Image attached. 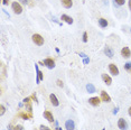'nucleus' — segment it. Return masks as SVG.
<instances>
[{
	"label": "nucleus",
	"instance_id": "obj_1",
	"mask_svg": "<svg viewBox=\"0 0 131 130\" xmlns=\"http://www.w3.org/2000/svg\"><path fill=\"white\" fill-rule=\"evenodd\" d=\"M31 39H33V41H34L36 45H38V46H41V45L44 44V38L41 37L39 34H34L31 36Z\"/></svg>",
	"mask_w": 131,
	"mask_h": 130
},
{
	"label": "nucleus",
	"instance_id": "obj_2",
	"mask_svg": "<svg viewBox=\"0 0 131 130\" xmlns=\"http://www.w3.org/2000/svg\"><path fill=\"white\" fill-rule=\"evenodd\" d=\"M11 7H12V10H14V12L16 15H20L21 12H23V8H21L20 4H19V2H17V1L12 2Z\"/></svg>",
	"mask_w": 131,
	"mask_h": 130
},
{
	"label": "nucleus",
	"instance_id": "obj_3",
	"mask_svg": "<svg viewBox=\"0 0 131 130\" xmlns=\"http://www.w3.org/2000/svg\"><path fill=\"white\" fill-rule=\"evenodd\" d=\"M43 63H44V65H46L49 70H52L55 67V61H54L53 58H45V59L43 61Z\"/></svg>",
	"mask_w": 131,
	"mask_h": 130
},
{
	"label": "nucleus",
	"instance_id": "obj_4",
	"mask_svg": "<svg viewBox=\"0 0 131 130\" xmlns=\"http://www.w3.org/2000/svg\"><path fill=\"white\" fill-rule=\"evenodd\" d=\"M118 128L120 130H127L128 129V123L123 118H120L118 120Z\"/></svg>",
	"mask_w": 131,
	"mask_h": 130
},
{
	"label": "nucleus",
	"instance_id": "obj_5",
	"mask_svg": "<svg viewBox=\"0 0 131 130\" xmlns=\"http://www.w3.org/2000/svg\"><path fill=\"white\" fill-rule=\"evenodd\" d=\"M101 98H97V96H93V98H90L89 99V103L90 104H92L93 106H100V103H101Z\"/></svg>",
	"mask_w": 131,
	"mask_h": 130
},
{
	"label": "nucleus",
	"instance_id": "obj_6",
	"mask_svg": "<svg viewBox=\"0 0 131 130\" xmlns=\"http://www.w3.org/2000/svg\"><path fill=\"white\" fill-rule=\"evenodd\" d=\"M109 70H110V73L113 74V75H118V74H119V69L117 67V65L113 64V63H111V64L109 65Z\"/></svg>",
	"mask_w": 131,
	"mask_h": 130
},
{
	"label": "nucleus",
	"instance_id": "obj_7",
	"mask_svg": "<svg viewBox=\"0 0 131 130\" xmlns=\"http://www.w3.org/2000/svg\"><path fill=\"white\" fill-rule=\"evenodd\" d=\"M101 100H102L103 102H107V103L111 102L110 95H109V94H108L105 91H101Z\"/></svg>",
	"mask_w": 131,
	"mask_h": 130
},
{
	"label": "nucleus",
	"instance_id": "obj_8",
	"mask_svg": "<svg viewBox=\"0 0 131 130\" xmlns=\"http://www.w3.org/2000/svg\"><path fill=\"white\" fill-rule=\"evenodd\" d=\"M35 69H36V72H37V80H36V83H39L40 81L44 80V74H43V72H40V71L38 70L37 64H35Z\"/></svg>",
	"mask_w": 131,
	"mask_h": 130
},
{
	"label": "nucleus",
	"instance_id": "obj_9",
	"mask_svg": "<svg viewBox=\"0 0 131 130\" xmlns=\"http://www.w3.org/2000/svg\"><path fill=\"white\" fill-rule=\"evenodd\" d=\"M43 116H44V118H45L48 122H54V117H53V114L49 111H44V113H43Z\"/></svg>",
	"mask_w": 131,
	"mask_h": 130
},
{
	"label": "nucleus",
	"instance_id": "obj_10",
	"mask_svg": "<svg viewBox=\"0 0 131 130\" xmlns=\"http://www.w3.org/2000/svg\"><path fill=\"white\" fill-rule=\"evenodd\" d=\"M121 55L123 56L124 58H129L131 56V51L129 49V47H123L121 49Z\"/></svg>",
	"mask_w": 131,
	"mask_h": 130
},
{
	"label": "nucleus",
	"instance_id": "obj_11",
	"mask_svg": "<svg viewBox=\"0 0 131 130\" xmlns=\"http://www.w3.org/2000/svg\"><path fill=\"white\" fill-rule=\"evenodd\" d=\"M18 118H21L24 120H28V119H31L33 118V114L31 113H26V112H19L17 114Z\"/></svg>",
	"mask_w": 131,
	"mask_h": 130
},
{
	"label": "nucleus",
	"instance_id": "obj_12",
	"mask_svg": "<svg viewBox=\"0 0 131 130\" xmlns=\"http://www.w3.org/2000/svg\"><path fill=\"white\" fill-rule=\"evenodd\" d=\"M65 128L66 130H74L75 129V123L73 120H67L65 122Z\"/></svg>",
	"mask_w": 131,
	"mask_h": 130
},
{
	"label": "nucleus",
	"instance_id": "obj_13",
	"mask_svg": "<svg viewBox=\"0 0 131 130\" xmlns=\"http://www.w3.org/2000/svg\"><path fill=\"white\" fill-rule=\"evenodd\" d=\"M49 100H51V103H52L54 106H58V104H59V102H58V100H57V98H56V95L55 94H51L49 95Z\"/></svg>",
	"mask_w": 131,
	"mask_h": 130
},
{
	"label": "nucleus",
	"instance_id": "obj_14",
	"mask_svg": "<svg viewBox=\"0 0 131 130\" xmlns=\"http://www.w3.org/2000/svg\"><path fill=\"white\" fill-rule=\"evenodd\" d=\"M102 80H103V82L107 85H111V83H112V79L108 74H102Z\"/></svg>",
	"mask_w": 131,
	"mask_h": 130
},
{
	"label": "nucleus",
	"instance_id": "obj_15",
	"mask_svg": "<svg viewBox=\"0 0 131 130\" xmlns=\"http://www.w3.org/2000/svg\"><path fill=\"white\" fill-rule=\"evenodd\" d=\"M104 53H105V55H107L108 57H113V55H114V53H113V49H112V48L111 47H105L104 48Z\"/></svg>",
	"mask_w": 131,
	"mask_h": 130
},
{
	"label": "nucleus",
	"instance_id": "obj_16",
	"mask_svg": "<svg viewBox=\"0 0 131 130\" xmlns=\"http://www.w3.org/2000/svg\"><path fill=\"white\" fill-rule=\"evenodd\" d=\"M61 2L65 8H71L73 6V0H61Z\"/></svg>",
	"mask_w": 131,
	"mask_h": 130
},
{
	"label": "nucleus",
	"instance_id": "obj_17",
	"mask_svg": "<svg viewBox=\"0 0 131 130\" xmlns=\"http://www.w3.org/2000/svg\"><path fill=\"white\" fill-rule=\"evenodd\" d=\"M61 19H62V20H64L65 23H67V24H73V19L69 17V16H67V15H62Z\"/></svg>",
	"mask_w": 131,
	"mask_h": 130
},
{
	"label": "nucleus",
	"instance_id": "obj_18",
	"mask_svg": "<svg viewBox=\"0 0 131 130\" xmlns=\"http://www.w3.org/2000/svg\"><path fill=\"white\" fill-rule=\"evenodd\" d=\"M86 90H87V92L89 93H94L95 92V86H94L93 84L89 83V84L86 85Z\"/></svg>",
	"mask_w": 131,
	"mask_h": 130
},
{
	"label": "nucleus",
	"instance_id": "obj_19",
	"mask_svg": "<svg viewBox=\"0 0 131 130\" xmlns=\"http://www.w3.org/2000/svg\"><path fill=\"white\" fill-rule=\"evenodd\" d=\"M99 25H100L102 28L107 27L108 26V20L107 19H104V18H100V19H99Z\"/></svg>",
	"mask_w": 131,
	"mask_h": 130
},
{
	"label": "nucleus",
	"instance_id": "obj_20",
	"mask_svg": "<svg viewBox=\"0 0 131 130\" xmlns=\"http://www.w3.org/2000/svg\"><path fill=\"white\" fill-rule=\"evenodd\" d=\"M25 108H26V111L28 113H31L33 111V108H31V101H28V102L25 103Z\"/></svg>",
	"mask_w": 131,
	"mask_h": 130
},
{
	"label": "nucleus",
	"instance_id": "obj_21",
	"mask_svg": "<svg viewBox=\"0 0 131 130\" xmlns=\"http://www.w3.org/2000/svg\"><path fill=\"white\" fill-rule=\"evenodd\" d=\"M124 69L127 70V71H131V63L130 62H128V63L124 64Z\"/></svg>",
	"mask_w": 131,
	"mask_h": 130
},
{
	"label": "nucleus",
	"instance_id": "obj_22",
	"mask_svg": "<svg viewBox=\"0 0 131 130\" xmlns=\"http://www.w3.org/2000/svg\"><path fill=\"white\" fill-rule=\"evenodd\" d=\"M39 130H52L49 127H47V126H44V124H40L39 126Z\"/></svg>",
	"mask_w": 131,
	"mask_h": 130
},
{
	"label": "nucleus",
	"instance_id": "obj_23",
	"mask_svg": "<svg viewBox=\"0 0 131 130\" xmlns=\"http://www.w3.org/2000/svg\"><path fill=\"white\" fill-rule=\"evenodd\" d=\"M115 2H117L118 6H123L124 2H125V0H114Z\"/></svg>",
	"mask_w": 131,
	"mask_h": 130
},
{
	"label": "nucleus",
	"instance_id": "obj_24",
	"mask_svg": "<svg viewBox=\"0 0 131 130\" xmlns=\"http://www.w3.org/2000/svg\"><path fill=\"white\" fill-rule=\"evenodd\" d=\"M14 130H24V127L21 126V124H17V126H15Z\"/></svg>",
	"mask_w": 131,
	"mask_h": 130
},
{
	"label": "nucleus",
	"instance_id": "obj_25",
	"mask_svg": "<svg viewBox=\"0 0 131 130\" xmlns=\"http://www.w3.org/2000/svg\"><path fill=\"white\" fill-rule=\"evenodd\" d=\"M5 111H6V108H5V106L1 104V106H0V114L2 116V114L5 113Z\"/></svg>",
	"mask_w": 131,
	"mask_h": 130
},
{
	"label": "nucleus",
	"instance_id": "obj_26",
	"mask_svg": "<svg viewBox=\"0 0 131 130\" xmlns=\"http://www.w3.org/2000/svg\"><path fill=\"white\" fill-rule=\"evenodd\" d=\"M1 69H2V76L6 75V67H5V64L1 63Z\"/></svg>",
	"mask_w": 131,
	"mask_h": 130
},
{
	"label": "nucleus",
	"instance_id": "obj_27",
	"mask_svg": "<svg viewBox=\"0 0 131 130\" xmlns=\"http://www.w3.org/2000/svg\"><path fill=\"white\" fill-rule=\"evenodd\" d=\"M83 41H84V43L87 41V33H86V31L83 34Z\"/></svg>",
	"mask_w": 131,
	"mask_h": 130
},
{
	"label": "nucleus",
	"instance_id": "obj_28",
	"mask_svg": "<svg viewBox=\"0 0 131 130\" xmlns=\"http://www.w3.org/2000/svg\"><path fill=\"white\" fill-rule=\"evenodd\" d=\"M30 98H31V100H34V101H35V102H36V103L38 102L37 96H36V94H35V93H34V94H31V96H30Z\"/></svg>",
	"mask_w": 131,
	"mask_h": 130
},
{
	"label": "nucleus",
	"instance_id": "obj_29",
	"mask_svg": "<svg viewBox=\"0 0 131 130\" xmlns=\"http://www.w3.org/2000/svg\"><path fill=\"white\" fill-rule=\"evenodd\" d=\"M56 83H57V85H58L59 88H63V85H64V84H63V82L61 81V80H57V82H56Z\"/></svg>",
	"mask_w": 131,
	"mask_h": 130
},
{
	"label": "nucleus",
	"instance_id": "obj_30",
	"mask_svg": "<svg viewBox=\"0 0 131 130\" xmlns=\"http://www.w3.org/2000/svg\"><path fill=\"white\" fill-rule=\"evenodd\" d=\"M83 63H84V64H89V63H90V58L85 57L84 59H83Z\"/></svg>",
	"mask_w": 131,
	"mask_h": 130
},
{
	"label": "nucleus",
	"instance_id": "obj_31",
	"mask_svg": "<svg viewBox=\"0 0 131 130\" xmlns=\"http://www.w3.org/2000/svg\"><path fill=\"white\" fill-rule=\"evenodd\" d=\"M19 2H23L24 5H29V0H19Z\"/></svg>",
	"mask_w": 131,
	"mask_h": 130
},
{
	"label": "nucleus",
	"instance_id": "obj_32",
	"mask_svg": "<svg viewBox=\"0 0 131 130\" xmlns=\"http://www.w3.org/2000/svg\"><path fill=\"white\" fill-rule=\"evenodd\" d=\"M23 101H24V103H26V102H28V101H31V98H25Z\"/></svg>",
	"mask_w": 131,
	"mask_h": 130
},
{
	"label": "nucleus",
	"instance_id": "obj_33",
	"mask_svg": "<svg viewBox=\"0 0 131 130\" xmlns=\"http://www.w3.org/2000/svg\"><path fill=\"white\" fill-rule=\"evenodd\" d=\"M118 111H119V108H114V110H113V114H117Z\"/></svg>",
	"mask_w": 131,
	"mask_h": 130
},
{
	"label": "nucleus",
	"instance_id": "obj_34",
	"mask_svg": "<svg viewBox=\"0 0 131 130\" xmlns=\"http://www.w3.org/2000/svg\"><path fill=\"white\" fill-rule=\"evenodd\" d=\"M2 4H4V5H8V4H9V0H2Z\"/></svg>",
	"mask_w": 131,
	"mask_h": 130
},
{
	"label": "nucleus",
	"instance_id": "obj_35",
	"mask_svg": "<svg viewBox=\"0 0 131 130\" xmlns=\"http://www.w3.org/2000/svg\"><path fill=\"white\" fill-rule=\"evenodd\" d=\"M80 56H81V57H83V58H85V57H86V55L84 54V53H80Z\"/></svg>",
	"mask_w": 131,
	"mask_h": 130
},
{
	"label": "nucleus",
	"instance_id": "obj_36",
	"mask_svg": "<svg viewBox=\"0 0 131 130\" xmlns=\"http://www.w3.org/2000/svg\"><path fill=\"white\" fill-rule=\"evenodd\" d=\"M14 128H15V127H12L11 124H9V127H8V130H14Z\"/></svg>",
	"mask_w": 131,
	"mask_h": 130
},
{
	"label": "nucleus",
	"instance_id": "obj_37",
	"mask_svg": "<svg viewBox=\"0 0 131 130\" xmlns=\"http://www.w3.org/2000/svg\"><path fill=\"white\" fill-rule=\"evenodd\" d=\"M128 113H129V116L131 117V106L129 108V109H128Z\"/></svg>",
	"mask_w": 131,
	"mask_h": 130
},
{
	"label": "nucleus",
	"instance_id": "obj_38",
	"mask_svg": "<svg viewBox=\"0 0 131 130\" xmlns=\"http://www.w3.org/2000/svg\"><path fill=\"white\" fill-rule=\"evenodd\" d=\"M129 9L131 10V0H129Z\"/></svg>",
	"mask_w": 131,
	"mask_h": 130
},
{
	"label": "nucleus",
	"instance_id": "obj_39",
	"mask_svg": "<svg viewBox=\"0 0 131 130\" xmlns=\"http://www.w3.org/2000/svg\"><path fill=\"white\" fill-rule=\"evenodd\" d=\"M56 130H62V129H61V128H58V127H57V128H56Z\"/></svg>",
	"mask_w": 131,
	"mask_h": 130
},
{
	"label": "nucleus",
	"instance_id": "obj_40",
	"mask_svg": "<svg viewBox=\"0 0 131 130\" xmlns=\"http://www.w3.org/2000/svg\"><path fill=\"white\" fill-rule=\"evenodd\" d=\"M102 130H105V129H102Z\"/></svg>",
	"mask_w": 131,
	"mask_h": 130
},
{
	"label": "nucleus",
	"instance_id": "obj_41",
	"mask_svg": "<svg viewBox=\"0 0 131 130\" xmlns=\"http://www.w3.org/2000/svg\"><path fill=\"white\" fill-rule=\"evenodd\" d=\"M130 31H131V29H130Z\"/></svg>",
	"mask_w": 131,
	"mask_h": 130
}]
</instances>
